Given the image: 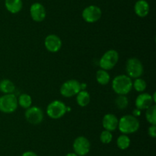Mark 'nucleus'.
<instances>
[{"label": "nucleus", "instance_id": "f257e3e1", "mask_svg": "<svg viewBox=\"0 0 156 156\" xmlns=\"http://www.w3.org/2000/svg\"><path fill=\"white\" fill-rule=\"evenodd\" d=\"M140 127V123L137 117L133 115H125L122 116L118 122V127L122 134L129 135L135 133L139 130Z\"/></svg>", "mask_w": 156, "mask_h": 156}, {"label": "nucleus", "instance_id": "f03ea898", "mask_svg": "<svg viewBox=\"0 0 156 156\" xmlns=\"http://www.w3.org/2000/svg\"><path fill=\"white\" fill-rule=\"evenodd\" d=\"M112 89L117 95H126L132 90L133 80L126 74L117 75L112 81Z\"/></svg>", "mask_w": 156, "mask_h": 156}, {"label": "nucleus", "instance_id": "7ed1b4c3", "mask_svg": "<svg viewBox=\"0 0 156 156\" xmlns=\"http://www.w3.org/2000/svg\"><path fill=\"white\" fill-rule=\"evenodd\" d=\"M126 75L131 79L140 78L144 72L143 63L136 58H130L126 63Z\"/></svg>", "mask_w": 156, "mask_h": 156}, {"label": "nucleus", "instance_id": "20e7f679", "mask_svg": "<svg viewBox=\"0 0 156 156\" xmlns=\"http://www.w3.org/2000/svg\"><path fill=\"white\" fill-rule=\"evenodd\" d=\"M119 61V53L116 50H108L102 55L99 61L101 69L110 70L114 68Z\"/></svg>", "mask_w": 156, "mask_h": 156}, {"label": "nucleus", "instance_id": "39448f33", "mask_svg": "<svg viewBox=\"0 0 156 156\" xmlns=\"http://www.w3.org/2000/svg\"><path fill=\"white\" fill-rule=\"evenodd\" d=\"M18 98L14 93L4 94L0 96V112L12 113L18 108Z\"/></svg>", "mask_w": 156, "mask_h": 156}, {"label": "nucleus", "instance_id": "423d86ee", "mask_svg": "<svg viewBox=\"0 0 156 156\" xmlns=\"http://www.w3.org/2000/svg\"><path fill=\"white\" fill-rule=\"evenodd\" d=\"M66 113V106L62 101L53 100L47 105V114L53 119H58L62 118Z\"/></svg>", "mask_w": 156, "mask_h": 156}, {"label": "nucleus", "instance_id": "0eeeda50", "mask_svg": "<svg viewBox=\"0 0 156 156\" xmlns=\"http://www.w3.org/2000/svg\"><path fill=\"white\" fill-rule=\"evenodd\" d=\"M80 90V82L77 80L72 79L66 80L61 85L59 92L62 96L69 98L76 96Z\"/></svg>", "mask_w": 156, "mask_h": 156}, {"label": "nucleus", "instance_id": "6e6552de", "mask_svg": "<svg viewBox=\"0 0 156 156\" xmlns=\"http://www.w3.org/2000/svg\"><path fill=\"white\" fill-rule=\"evenodd\" d=\"M73 148L78 156H85L90 151L91 143L85 136H79L73 142Z\"/></svg>", "mask_w": 156, "mask_h": 156}, {"label": "nucleus", "instance_id": "1a4fd4ad", "mask_svg": "<svg viewBox=\"0 0 156 156\" xmlns=\"http://www.w3.org/2000/svg\"><path fill=\"white\" fill-rule=\"evenodd\" d=\"M101 9L98 6H94V5L85 8L82 14L83 20L88 23L96 22L101 18Z\"/></svg>", "mask_w": 156, "mask_h": 156}, {"label": "nucleus", "instance_id": "9d476101", "mask_svg": "<svg viewBox=\"0 0 156 156\" xmlns=\"http://www.w3.org/2000/svg\"><path fill=\"white\" fill-rule=\"evenodd\" d=\"M25 119L29 123L33 125H37L44 120V113L43 110L38 106H30L26 109L24 113Z\"/></svg>", "mask_w": 156, "mask_h": 156}, {"label": "nucleus", "instance_id": "9b49d317", "mask_svg": "<svg viewBox=\"0 0 156 156\" xmlns=\"http://www.w3.org/2000/svg\"><path fill=\"white\" fill-rule=\"evenodd\" d=\"M62 40L54 34L47 35L44 39V46L48 51L51 53H56L59 51L62 47Z\"/></svg>", "mask_w": 156, "mask_h": 156}, {"label": "nucleus", "instance_id": "f8f14e48", "mask_svg": "<svg viewBox=\"0 0 156 156\" xmlns=\"http://www.w3.org/2000/svg\"><path fill=\"white\" fill-rule=\"evenodd\" d=\"M30 15L32 19L36 22L43 21L46 18L47 12L44 6L39 2H35L30 8Z\"/></svg>", "mask_w": 156, "mask_h": 156}, {"label": "nucleus", "instance_id": "ddd939ff", "mask_svg": "<svg viewBox=\"0 0 156 156\" xmlns=\"http://www.w3.org/2000/svg\"><path fill=\"white\" fill-rule=\"evenodd\" d=\"M155 104L152 95L148 93H141L136 97L135 101L136 108L140 110H146Z\"/></svg>", "mask_w": 156, "mask_h": 156}, {"label": "nucleus", "instance_id": "4468645a", "mask_svg": "<svg viewBox=\"0 0 156 156\" xmlns=\"http://www.w3.org/2000/svg\"><path fill=\"white\" fill-rule=\"evenodd\" d=\"M119 119L113 113H107L102 119V126L105 130L113 132L118 127Z\"/></svg>", "mask_w": 156, "mask_h": 156}, {"label": "nucleus", "instance_id": "2eb2a0df", "mask_svg": "<svg viewBox=\"0 0 156 156\" xmlns=\"http://www.w3.org/2000/svg\"><path fill=\"white\" fill-rule=\"evenodd\" d=\"M134 11L137 16L145 18L147 16L150 11L149 5L146 0H138L134 6Z\"/></svg>", "mask_w": 156, "mask_h": 156}, {"label": "nucleus", "instance_id": "dca6fc26", "mask_svg": "<svg viewBox=\"0 0 156 156\" xmlns=\"http://www.w3.org/2000/svg\"><path fill=\"white\" fill-rule=\"evenodd\" d=\"M5 6L10 13L16 14L21 10L23 3L21 0H5Z\"/></svg>", "mask_w": 156, "mask_h": 156}, {"label": "nucleus", "instance_id": "f3484780", "mask_svg": "<svg viewBox=\"0 0 156 156\" xmlns=\"http://www.w3.org/2000/svg\"><path fill=\"white\" fill-rule=\"evenodd\" d=\"M91 96L89 93L86 90H80L76 95V102L79 106H87L90 103Z\"/></svg>", "mask_w": 156, "mask_h": 156}, {"label": "nucleus", "instance_id": "a211bd4d", "mask_svg": "<svg viewBox=\"0 0 156 156\" xmlns=\"http://www.w3.org/2000/svg\"><path fill=\"white\" fill-rule=\"evenodd\" d=\"M15 90V85L9 79H3L0 81V91L4 94L13 93Z\"/></svg>", "mask_w": 156, "mask_h": 156}, {"label": "nucleus", "instance_id": "6ab92c4d", "mask_svg": "<svg viewBox=\"0 0 156 156\" xmlns=\"http://www.w3.org/2000/svg\"><path fill=\"white\" fill-rule=\"evenodd\" d=\"M95 77L97 82L102 86L107 85L111 80V76H110L108 70H103V69H100V70H98Z\"/></svg>", "mask_w": 156, "mask_h": 156}, {"label": "nucleus", "instance_id": "aec40b11", "mask_svg": "<svg viewBox=\"0 0 156 156\" xmlns=\"http://www.w3.org/2000/svg\"><path fill=\"white\" fill-rule=\"evenodd\" d=\"M18 104L24 109H27L31 106L32 98L27 93H22L18 98Z\"/></svg>", "mask_w": 156, "mask_h": 156}, {"label": "nucleus", "instance_id": "412c9836", "mask_svg": "<svg viewBox=\"0 0 156 156\" xmlns=\"http://www.w3.org/2000/svg\"><path fill=\"white\" fill-rule=\"evenodd\" d=\"M131 143L130 139L127 135L122 134L117 138V145L120 149L126 150L129 147Z\"/></svg>", "mask_w": 156, "mask_h": 156}, {"label": "nucleus", "instance_id": "4be33fe9", "mask_svg": "<svg viewBox=\"0 0 156 156\" xmlns=\"http://www.w3.org/2000/svg\"><path fill=\"white\" fill-rule=\"evenodd\" d=\"M146 119L150 125H156V106L153 104L146 110Z\"/></svg>", "mask_w": 156, "mask_h": 156}, {"label": "nucleus", "instance_id": "5701e85b", "mask_svg": "<svg viewBox=\"0 0 156 156\" xmlns=\"http://www.w3.org/2000/svg\"><path fill=\"white\" fill-rule=\"evenodd\" d=\"M115 105L119 110H125L129 105V99L126 95H118L115 99Z\"/></svg>", "mask_w": 156, "mask_h": 156}, {"label": "nucleus", "instance_id": "b1692460", "mask_svg": "<svg viewBox=\"0 0 156 156\" xmlns=\"http://www.w3.org/2000/svg\"><path fill=\"white\" fill-rule=\"evenodd\" d=\"M146 87H147L146 82L140 77L136 78L134 82H133V88H134V90L139 93H143L146 90Z\"/></svg>", "mask_w": 156, "mask_h": 156}, {"label": "nucleus", "instance_id": "393cba45", "mask_svg": "<svg viewBox=\"0 0 156 156\" xmlns=\"http://www.w3.org/2000/svg\"><path fill=\"white\" fill-rule=\"evenodd\" d=\"M100 140L103 144H109L113 140V134L111 132L104 130L100 135Z\"/></svg>", "mask_w": 156, "mask_h": 156}, {"label": "nucleus", "instance_id": "a878e982", "mask_svg": "<svg viewBox=\"0 0 156 156\" xmlns=\"http://www.w3.org/2000/svg\"><path fill=\"white\" fill-rule=\"evenodd\" d=\"M148 134L150 137H156V125H151L148 128Z\"/></svg>", "mask_w": 156, "mask_h": 156}, {"label": "nucleus", "instance_id": "bb28decb", "mask_svg": "<svg viewBox=\"0 0 156 156\" xmlns=\"http://www.w3.org/2000/svg\"><path fill=\"white\" fill-rule=\"evenodd\" d=\"M142 114V110H139V109L136 108L133 110V116H135V117H139V116H141Z\"/></svg>", "mask_w": 156, "mask_h": 156}, {"label": "nucleus", "instance_id": "cd10ccee", "mask_svg": "<svg viewBox=\"0 0 156 156\" xmlns=\"http://www.w3.org/2000/svg\"><path fill=\"white\" fill-rule=\"evenodd\" d=\"M21 156H38L34 151H24Z\"/></svg>", "mask_w": 156, "mask_h": 156}, {"label": "nucleus", "instance_id": "c85d7f7f", "mask_svg": "<svg viewBox=\"0 0 156 156\" xmlns=\"http://www.w3.org/2000/svg\"><path fill=\"white\" fill-rule=\"evenodd\" d=\"M81 90H85L87 88V84L85 83H80Z\"/></svg>", "mask_w": 156, "mask_h": 156}, {"label": "nucleus", "instance_id": "c756f323", "mask_svg": "<svg viewBox=\"0 0 156 156\" xmlns=\"http://www.w3.org/2000/svg\"><path fill=\"white\" fill-rule=\"evenodd\" d=\"M66 156H78L75 152H69L66 154Z\"/></svg>", "mask_w": 156, "mask_h": 156}, {"label": "nucleus", "instance_id": "7c9ffc66", "mask_svg": "<svg viewBox=\"0 0 156 156\" xmlns=\"http://www.w3.org/2000/svg\"><path fill=\"white\" fill-rule=\"evenodd\" d=\"M152 99H153L154 102L155 103V102H156V93H155H155H153V95H152Z\"/></svg>", "mask_w": 156, "mask_h": 156}, {"label": "nucleus", "instance_id": "2f4dec72", "mask_svg": "<svg viewBox=\"0 0 156 156\" xmlns=\"http://www.w3.org/2000/svg\"><path fill=\"white\" fill-rule=\"evenodd\" d=\"M69 111H71V108H70L69 106H66V113L67 112H69Z\"/></svg>", "mask_w": 156, "mask_h": 156}]
</instances>
